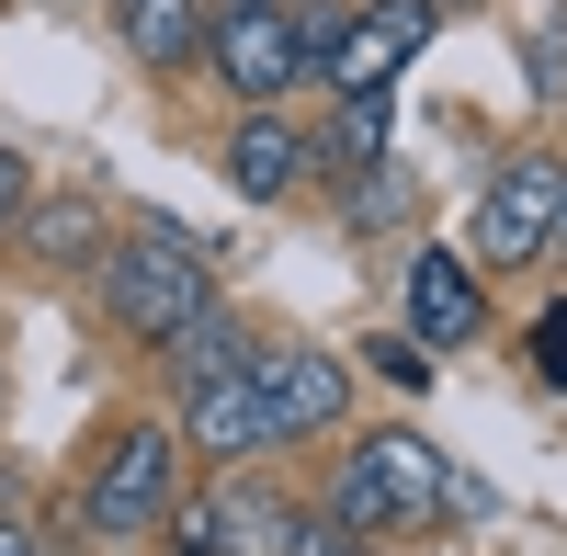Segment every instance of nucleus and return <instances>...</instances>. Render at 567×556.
<instances>
[{"mask_svg":"<svg viewBox=\"0 0 567 556\" xmlns=\"http://www.w3.org/2000/svg\"><path fill=\"white\" fill-rule=\"evenodd\" d=\"M329 523H352V534H398V523H386V488H374L363 454H341V466H329Z\"/></svg>","mask_w":567,"mask_h":556,"instance_id":"2eb2a0df","label":"nucleus"},{"mask_svg":"<svg viewBox=\"0 0 567 556\" xmlns=\"http://www.w3.org/2000/svg\"><path fill=\"white\" fill-rule=\"evenodd\" d=\"M205 69L239 91L250 114H272L284 91L307 80V45H296V12L284 0H216L205 12Z\"/></svg>","mask_w":567,"mask_h":556,"instance_id":"20e7f679","label":"nucleus"},{"mask_svg":"<svg viewBox=\"0 0 567 556\" xmlns=\"http://www.w3.org/2000/svg\"><path fill=\"white\" fill-rule=\"evenodd\" d=\"M205 12L216 0H114V34H125V58H148V69H194L205 58Z\"/></svg>","mask_w":567,"mask_h":556,"instance_id":"9b49d317","label":"nucleus"},{"mask_svg":"<svg viewBox=\"0 0 567 556\" xmlns=\"http://www.w3.org/2000/svg\"><path fill=\"white\" fill-rule=\"evenodd\" d=\"M363 466H374V488H386V523H398V534H420V523L454 512V466H443V443H420V432H374Z\"/></svg>","mask_w":567,"mask_h":556,"instance_id":"1a4fd4ad","label":"nucleus"},{"mask_svg":"<svg viewBox=\"0 0 567 556\" xmlns=\"http://www.w3.org/2000/svg\"><path fill=\"white\" fill-rule=\"evenodd\" d=\"M477 330H488L477 261H465V250H420V261H409V341H420V352H465Z\"/></svg>","mask_w":567,"mask_h":556,"instance_id":"0eeeda50","label":"nucleus"},{"mask_svg":"<svg viewBox=\"0 0 567 556\" xmlns=\"http://www.w3.org/2000/svg\"><path fill=\"white\" fill-rule=\"evenodd\" d=\"M398 205H409V171H398V159H374V171H363V194H352V227H386Z\"/></svg>","mask_w":567,"mask_h":556,"instance_id":"a211bd4d","label":"nucleus"},{"mask_svg":"<svg viewBox=\"0 0 567 556\" xmlns=\"http://www.w3.org/2000/svg\"><path fill=\"white\" fill-rule=\"evenodd\" d=\"M307 182V136L284 114H239V136H227V194L239 205H284Z\"/></svg>","mask_w":567,"mask_h":556,"instance_id":"9d476101","label":"nucleus"},{"mask_svg":"<svg viewBox=\"0 0 567 556\" xmlns=\"http://www.w3.org/2000/svg\"><path fill=\"white\" fill-rule=\"evenodd\" d=\"M556 216H567V159L523 148V159L477 194V239H465V261H477V272H523V261L556 250Z\"/></svg>","mask_w":567,"mask_h":556,"instance_id":"7ed1b4c3","label":"nucleus"},{"mask_svg":"<svg viewBox=\"0 0 567 556\" xmlns=\"http://www.w3.org/2000/svg\"><path fill=\"white\" fill-rule=\"evenodd\" d=\"M432 0H352L341 12V34H329V91H398V69L420 58V45H432Z\"/></svg>","mask_w":567,"mask_h":556,"instance_id":"39448f33","label":"nucleus"},{"mask_svg":"<svg viewBox=\"0 0 567 556\" xmlns=\"http://www.w3.org/2000/svg\"><path fill=\"white\" fill-rule=\"evenodd\" d=\"M272 556H363V534H352V523H329V512H307V523H284Z\"/></svg>","mask_w":567,"mask_h":556,"instance_id":"f3484780","label":"nucleus"},{"mask_svg":"<svg viewBox=\"0 0 567 556\" xmlns=\"http://www.w3.org/2000/svg\"><path fill=\"white\" fill-rule=\"evenodd\" d=\"M534 375L567 387V307H545V330H534Z\"/></svg>","mask_w":567,"mask_h":556,"instance_id":"6ab92c4d","label":"nucleus"},{"mask_svg":"<svg viewBox=\"0 0 567 556\" xmlns=\"http://www.w3.org/2000/svg\"><path fill=\"white\" fill-rule=\"evenodd\" d=\"M171 500H182V432H159V421L114 432L103 466H91V534L103 545H148L171 523Z\"/></svg>","mask_w":567,"mask_h":556,"instance_id":"f03ea898","label":"nucleus"},{"mask_svg":"<svg viewBox=\"0 0 567 556\" xmlns=\"http://www.w3.org/2000/svg\"><path fill=\"white\" fill-rule=\"evenodd\" d=\"M103 307H114L125 341H171L194 307H216V272L171 216H148V227H114L103 239Z\"/></svg>","mask_w":567,"mask_h":556,"instance_id":"f257e3e1","label":"nucleus"},{"mask_svg":"<svg viewBox=\"0 0 567 556\" xmlns=\"http://www.w3.org/2000/svg\"><path fill=\"white\" fill-rule=\"evenodd\" d=\"M250 375H261V409H272V443H307V432H329V421L352 409V363H341V352H318V341L261 352Z\"/></svg>","mask_w":567,"mask_h":556,"instance_id":"423d86ee","label":"nucleus"},{"mask_svg":"<svg viewBox=\"0 0 567 556\" xmlns=\"http://www.w3.org/2000/svg\"><path fill=\"white\" fill-rule=\"evenodd\" d=\"M159 352H171V375H182V387H205V375H239V363H250V330H239L227 307H194Z\"/></svg>","mask_w":567,"mask_h":556,"instance_id":"f8f14e48","label":"nucleus"},{"mask_svg":"<svg viewBox=\"0 0 567 556\" xmlns=\"http://www.w3.org/2000/svg\"><path fill=\"white\" fill-rule=\"evenodd\" d=\"M556 239H567V216H556Z\"/></svg>","mask_w":567,"mask_h":556,"instance_id":"4be33fe9","label":"nucleus"},{"mask_svg":"<svg viewBox=\"0 0 567 556\" xmlns=\"http://www.w3.org/2000/svg\"><path fill=\"white\" fill-rule=\"evenodd\" d=\"M182 443L194 454H272V409H261V375L239 363V375H205V387H182Z\"/></svg>","mask_w":567,"mask_h":556,"instance_id":"6e6552de","label":"nucleus"},{"mask_svg":"<svg viewBox=\"0 0 567 556\" xmlns=\"http://www.w3.org/2000/svg\"><path fill=\"white\" fill-rule=\"evenodd\" d=\"M352 363H374V375H386V387H432V352H420L409 330H386V341H363Z\"/></svg>","mask_w":567,"mask_h":556,"instance_id":"dca6fc26","label":"nucleus"},{"mask_svg":"<svg viewBox=\"0 0 567 556\" xmlns=\"http://www.w3.org/2000/svg\"><path fill=\"white\" fill-rule=\"evenodd\" d=\"M23 205H34V171H23V159H12V148H0V227H12V216H23Z\"/></svg>","mask_w":567,"mask_h":556,"instance_id":"aec40b11","label":"nucleus"},{"mask_svg":"<svg viewBox=\"0 0 567 556\" xmlns=\"http://www.w3.org/2000/svg\"><path fill=\"white\" fill-rule=\"evenodd\" d=\"M386 114H398V91H341V125H329V159L374 171V159H386Z\"/></svg>","mask_w":567,"mask_h":556,"instance_id":"4468645a","label":"nucleus"},{"mask_svg":"<svg viewBox=\"0 0 567 556\" xmlns=\"http://www.w3.org/2000/svg\"><path fill=\"white\" fill-rule=\"evenodd\" d=\"M0 556H45V545H34V534H23V523H0Z\"/></svg>","mask_w":567,"mask_h":556,"instance_id":"412c9836","label":"nucleus"},{"mask_svg":"<svg viewBox=\"0 0 567 556\" xmlns=\"http://www.w3.org/2000/svg\"><path fill=\"white\" fill-rule=\"evenodd\" d=\"M284 523H296V512H284L272 488H216V534H205V556H272Z\"/></svg>","mask_w":567,"mask_h":556,"instance_id":"ddd939ff","label":"nucleus"},{"mask_svg":"<svg viewBox=\"0 0 567 556\" xmlns=\"http://www.w3.org/2000/svg\"><path fill=\"white\" fill-rule=\"evenodd\" d=\"M432 12H443V0H432Z\"/></svg>","mask_w":567,"mask_h":556,"instance_id":"5701e85b","label":"nucleus"}]
</instances>
